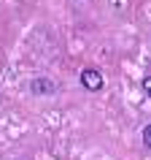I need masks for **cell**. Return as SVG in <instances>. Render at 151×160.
I'll use <instances>...</instances> for the list:
<instances>
[{
    "mask_svg": "<svg viewBox=\"0 0 151 160\" xmlns=\"http://www.w3.org/2000/svg\"><path fill=\"white\" fill-rule=\"evenodd\" d=\"M81 84H84L89 92H97V90H103L105 79H103V73L97 68H84V71H81Z\"/></svg>",
    "mask_w": 151,
    "mask_h": 160,
    "instance_id": "obj_1",
    "label": "cell"
},
{
    "mask_svg": "<svg viewBox=\"0 0 151 160\" xmlns=\"http://www.w3.org/2000/svg\"><path fill=\"white\" fill-rule=\"evenodd\" d=\"M54 90H57V84H54V82H51V79H46V76H35L33 82H30V92L33 95H51L54 92Z\"/></svg>",
    "mask_w": 151,
    "mask_h": 160,
    "instance_id": "obj_2",
    "label": "cell"
},
{
    "mask_svg": "<svg viewBox=\"0 0 151 160\" xmlns=\"http://www.w3.org/2000/svg\"><path fill=\"white\" fill-rule=\"evenodd\" d=\"M143 147H146V149L151 147V125H146V128H143Z\"/></svg>",
    "mask_w": 151,
    "mask_h": 160,
    "instance_id": "obj_3",
    "label": "cell"
}]
</instances>
